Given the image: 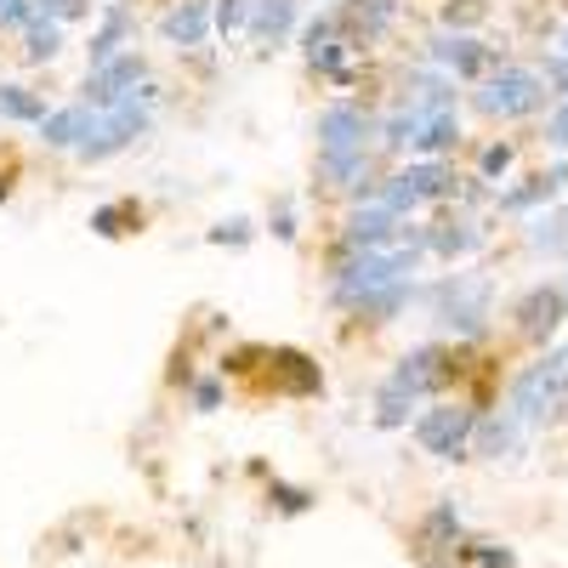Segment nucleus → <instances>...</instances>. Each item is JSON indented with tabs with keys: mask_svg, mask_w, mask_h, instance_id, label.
Returning <instances> with one entry per match:
<instances>
[{
	"mask_svg": "<svg viewBox=\"0 0 568 568\" xmlns=\"http://www.w3.org/2000/svg\"><path fill=\"white\" fill-rule=\"evenodd\" d=\"M251 12H256V0H216V34L251 29Z\"/></svg>",
	"mask_w": 568,
	"mask_h": 568,
	"instance_id": "473e14b6",
	"label": "nucleus"
},
{
	"mask_svg": "<svg viewBox=\"0 0 568 568\" xmlns=\"http://www.w3.org/2000/svg\"><path fill=\"white\" fill-rule=\"evenodd\" d=\"M256 240V222L251 216H222L216 227H211V245H233V251H240V245H251Z\"/></svg>",
	"mask_w": 568,
	"mask_h": 568,
	"instance_id": "2f4dec72",
	"label": "nucleus"
},
{
	"mask_svg": "<svg viewBox=\"0 0 568 568\" xmlns=\"http://www.w3.org/2000/svg\"><path fill=\"white\" fill-rule=\"evenodd\" d=\"M267 375H273V393H284V398H318L324 393V369L302 347H273Z\"/></svg>",
	"mask_w": 568,
	"mask_h": 568,
	"instance_id": "f3484780",
	"label": "nucleus"
},
{
	"mask_svg": "<svg viewBox=\"0 0 568 568\" xmlns=\"http://www.w3.org/2000/svg\"><path fill=\"white\" fill-rule=\"evenodd\" d=\"M562 182H568V165L535 171L517 187H506V194H495V211H506V216H540V211H551L562 200Z\"/></svg>",
	"mask_w": 568,
	"mask_h": 568,
	"instance_id": "dca6fc26",
	"label": "nucleus"
},
{
	"mask_svg": "<svg viewBox=\"0 0 568 568\" xmlns=\"http://www.w3.org/2000/svg\"><path fill=\"white\" fill-rule=\"evenodd\" d=\"M375 200H382L393 216L409 222V216L426 211V205H449V200H460V171H455L449 160H409V165H398V171L382 176Z\"/></svg>",
	"mask_w": 568,
	"mask_h": 568,
	"instance_id": "20e7f679",
	"label": "nucleus"
},
{
	"mask_svg": "<svg viewBox=\"0 0 568 568\" xmlns=\"http://www.w3.org/2000/svg\"><path fill=\"white\" fill-rule=\"evenodd\" d=\"M267 233H273V240H284V245H291L296 233H302V216H296V200H291V194H278V200H273V211H267Z\"/></svg>",
	"mask_w": 568,
	"mask_h": 568,
	"instance_id": "7c9ffc66",
	"label": "nucleus"
},
{
	"mask_svg": "<svg viewBox=\"0 0 568 568\" xmlns=\"http://www.w3.org/2000/svg\"><path fill=\"white\" fill-rule=\"evenodd\" d=\"M511 318H517V336L524 342H535V347H546L557 329H562V318H568V291L562 284H529L524 296H517V307H511Z\"/></svg>",
	"mask_w": 568,
	"mask_h": 568,
	"instance_id": "f8f14e48",
	"label": "nucleus"
},
{
	"mask_svg": "<svg viewBox=\"0 0 568 568\" xmlns=\"http://www.w3.org/2000/svg\"><path fill=\"white\" fill-rule=\"evenodd\" d=\"M562 58H568V29H562Z\"/></svg>",
	"mask_w": 568,
	"mask_h": 568,
	"instance_id": "58836bf2",
	"label": "nucleus"
},
{
	"mask_svg": "<svg viewBox=\"0 0 568 568\" xmlns=\"http://www.w3.org/2000/svg\"><path fill=\"white\" fill-rule=\"evenodd\" d=\"M455 375H460V364H455V347L449 342H420V347H409L393 369H387V382L375 387V426L382 433H398V426H415V409L426 404V398H444L449 387H455Z\"/></svg>",
	"mask_w": 568,
	"mask_h": 568,
	"instance_id": "f257e3e1",
	"label": "nucleus"
},
{
	"mask_svg": "<svg viewBox=\"0 0 568 568\" xmlns=\"http://www.w3.org/2000/svg\"><path fill=\"white\" fill-rule=\"evenodd\" d=\"M484 240H489V233H484L478 222H471L466 211L426 222V251L444 256V262H460V256H471V251H484Z\"/></svg>",
	"mask_w": 568,
	"mask_h": 568,
	"instance_id": "aec40b11",
	"label": "nucleus"
},
{
	"mask_svg": "<svg viewBox=\"0 0 568 568\" xmlns=\"http://www.w3.org/2000/svg\"><path fill=\"white\" fill-rule=\"evenodd\" d=\"M34 12H40L45 23H58V29H63V23H74V18L91 12V0H34Z\"/></svg>",
	"mask_w": 568,
	"mask_h": 568,
	"instance_id": "72a5a7b5",
	"label": "nucleus"
},
{
	"mask_svg": "<svg viewBox=\"0 0 568 568\" xmlns=\"http://www.w3.org/2000/svg\"><path fill=\"white\" fill-rule=\"evenodd\" d=\"M149 80H154V74H149V58H142V52H125V58H114V63H103V69H85L80 103L98 109V114H109V109H120L125 98H136V91L149 85Z\"/></svg>",
	"mask_w": 568,
	"mask_h": 568,
	"instance_id": "1a4fd4ad",
	"label": "nucleus"
},
{
	"mask_svg": "<svg viewBox=\"0 0 568 568\" xmlns=\"http://www.w3.org/2000/svg\"><path fill=\"white\" fill-rule=\"evenodd\" d=\"M478 409L471 404H455V398H438L433 409H420L415 415V444L420 455H433V460H466L471 455V433H478Z\"/></svg>",
	"mask_w": 568,
	"mask_h": 568,
	"instance_id": "0eeeda50",
	"label": "nucleus"
},
{
	"mask_svg": "<svg viewBox=\"0 0 568 568\" xmlns=\"http://www.w3.org/2000/svg\"><path fill=\"white\" fill-rule=\"evenodd\" d=\"M58 52H63V29L34 12V23L23 29V63H52Z\"/></svg>",
	"mask_w": 568,
	"mask_h": 568,
	"instance_id": "bb28decb",
	"label": "nucleus"
},
{
	"mask_svg": "<svg viewBox=\"0 0 568 568\" xmlns=\"http://www.w3.org/2000/svg\"><path fill=\"white\" fill-rule=\"evenodd\" d=\"M398 18V0H342L336 7V29L342 40L353 45V52H364V45H375Z\"/></svg>",
	"mask_w": 568,
	"mask_h": 568,
	"instance_id": "2eb2a0df",
	"label": "nucleus"
},
{
	"mask_svg": "<svg viewBox=\"0 0 568 568\" xmlns=\"http://www.w3.org/2000/svg\"><path fill=\"white\" fill-rule=\"evenodd\" d=\"M187 398H194V409H222V382H211V375H200V382H187Z\"/></svg>",
	"mask_w": 568,
	"mask_h": 568,
	"instance_id": "c9c22d12",
	"label": "nucleus"
},
{
	"mask_svg": "<svg viewBox=\"0 0 568 568\" xmlns=\"http://www.w3.org/2000/svg\"><path fill=\"white\" fill-rule=\"evenodd\" d=\"M302 7H307V0H302Z\"/></svg>",
	"mask_w": 568,
	"mask_h": 568,
	"instance_id": "a19ab883",
	"label": "nucleus"
},
{
	"mask_svg": "<svg viewBox=\"0 0 568 568\" xmlns=\"http://www.w3.org/2000/svg\"><path fill=\"white\" fill-rule=\"evenodd\" d=\"M489 18V0H444V29L449 34H471V23Z\"/></svg>",
	"mask_w": 568,
	"mask_h": 568,
	"instance_id": "c85d7f7f",
	"label": "nucleus"
},
{
	"mask_svg": "<svg viewBox=\"0 0 568 568\" xmlns=\"http://www.w3.org/2000/svg\"><path fill=\"white\" fill-rule=\"evenodd\" d=\"M562 404H568V342H562V347H546L535 364L517 369L511 387H506V415L524 426V433L557 420Z\"/></svg>",
	"mask_w": 568,
	"mask_h": 568,
	"instance_id": "7ed1b4c3",
	"label": "nucleus"
},
{
	"mask_svg": "<svg viewBox=\"0 0 568 568\" xmlns=\"http://www.w3.org/2000/svg\"><path fill=\"white\" fill-rule=\"evenodd\" d=\"M511 160H517V142H489V149L478 154V176L471 182H500L511 171Z\"/></svg>",
	"mask_w": 568,
	"mask_h": 568,
	"instance_id": "c756f323",
	"label": "nucleus"
},
{
	"mask_svg": "<svg viewBox=\"0 0 568 568\" xmlns=\"http://www.w3.org/2000/svg\"><path fill=\"white\" fill-rule=\"evenodd\" d=\"M455 568H517V551L500 546V540H478V535H466Z\"/></svg>",
	"mask_w": 568,
	"mask_h": 568,
	"instance_id": "a878e982",
	"label": "nucleus"
},
{
	"mask_svg": "<svg viewBox=\"0 0 568 568\" xmlns=\"http://www.w3.org/2000/svg\"><path fill=\"white\" fill-rule=\"evenodd\" d=\"M296 23H302V0H256V12H251L256 52H278V45H291Z\"/></svg>",
	"mask_w": 568,
	"mask_h": 568,
	"instance_id": "412c9836",
	"label": "nucleus"
},
{
	"mask_svg": "<svg viewBox=\"0 0 568 568\" xmlns=\"http://www.w3.org/2000/svg\"><path fill=\"white\" fill-rule=\"evenodd\" d=\"M420 302H426V318H433L444 336H455V347L484 342L489 324H495V284L484 273H449L438 284H426Z\"/></svg>",
	"mask_w": 568,
	"mask_h": 568,
	"instance_id": "f03ea898",
	"label": "nucleus"
},
{
	"mask_svg": "<svg viewBox=\"0 0 568 568\" xmlns=\"http://www.w3.org/2000/svg\"><path fill=\"white\" fill-rule=\"evenodd\" d=\"M154 120H160V80H149L136 98H125L120 109H109V114L98 120V136H91L74 160H80V165H109L114 154L136 149V142L154 131Z\"/></svg>",
	"mask_w": 568,
	"mask_h": 568,
	"instance_id": "39448f33",
	"label": "nucleus"
},
{
	"mask_svg": "<svg viewBox=\"0 0 568 568\" xmlns=\"http://www.w3.org/2000/svg\"><path fill=\"white\" fill-rule=\"evenodd\" d=\"M131 227H142V205H131V200H114V205L91 211V233H98V240H120V233H131Z\"/></svg>",
	"mask_w": 568,
	"mask_h": 568,
	"instance_id": "393cba45",
	"label": "nucleus"
},
{
	"mask_svg": "<svg viewBox=\"0 0 568 568\" xmlns=\"http://www.w3.org/2000/svg\"><path fill=\"white\" fill-rule=\"evenodd\" d=\"M45 114H52V109H45V98H40V91H29V85H18V80H0V120H7V125H45Z\"/></svg>",
	"mask_w": 568,
	"mask_h": 568,
	"instance_id": "b1692460",
	"label": "nucleus"
},
{
	"mask_svg": "<svg viewBox=\"0 0 568 568\" xmlns=\"http://www.w3.org/2000/svg\"><path fill=\"white\" fill-rule=\"evenodd\" d=\"M426 63H433L438 74H449V80H489L500 69V52L489 40H478V34L438 29L433 40H426Z\"/></svg>",
	"mask_w": 568,
	"mask_h": 568,
	"instance_id": "6e6552de",
	"label": "nucleus"
},
{
	"mask_svg": "<svg viewBox=\"0 0 568 568\" xmlns=\"http://www.w3.org/2000/svg\"><path fill=\"white\" fill-rule=\"evenodd\" d=\"M211 34H216V0H176L160 18V40L176 45V52H200Z\"/></svg>",
	"mask_w": 568,
	"mask_h": 568,
	"instance_id": "ddd939ff",
	"label": "nucleus"
},
{
	"mask_svg": "<svg viewBox=\"0 0 568 568\" xmlns=\"http://www.w3.org/2000/svg\"><path fill=\"white\" fill-rule=\"evenodd\" d=\"M460 149V109H415V136H409V160H444Z\"/></svg>",
	"mask_w": 568,
	"mask_h": 568,
	"instance_id": "a211bd4d",
	"label": "nucleus"
},
{
	"mask_svg": "<svg viewBox=\"0 0 568 568\" xmlns=\"http://www.w3.org/2000/svg\"><path fill=\"white\" fill-rule=\"evenodd\" d=\"M551 98V85L540 69H517V63H500L489 80H478V91H471V109H478L484 120H529L540 114Z\"/></svg>",
	"mask_w": 568,
	"mask_h": 568,
	"instance_id": "423d86ee",
	"label": "nucleus"
},
{
	"mask_svg": "<svg viewBox=\"0 0 568 568\" xmlns=\"http://www.w3.org/2000/svg\"><path fill=\"white\" fill-rule=\"evenodd\" d=\"M540 74H546V85H551V98H557V103H568V58H562V52H557V58H546V69H540Z\"/></svg>",
	"mask_w": 568,
	"mask_h": 568,
	"instance_id": "4c0bfd02",
	"label": "nucleus"
},
{
	"mask_svg": "<svg viewBox=\"0 0 568 568\" xmlns=\"http://www.w3.org/2000/svg\"><path fill=\"white\" fill-rule=\"evenodd\" d=\"M529 251L546 256V262L568 256V200H557L551 211H540V216L529 222Z\"/></svg>",
	"mask_w": 568,
	"mask_h": 568,
	"instance_id": "5701e85b",
	"label": "nucleus"
},
{
	"mask_svg": "<svg viewBox=\"0 0 568 568\" xmlns=\"http://www.w3.org/2000/svg\"><path fill=\"white\" fill-rule=\"evenodd\" d=\"M460 546H466L460 506H455V500H433V511L415 524V557H420L426 568H455Z\"/></svg>",
	"mask_w": 568,
	"mask_h": 568,
	"instance_id": "9b49d317",
	"label": "nucleus"
},
{
	"mask_svg": "<svg viewBox=\"0 0 568 568\" xmlns=\"http://www.w3.org/2000/svg\"><path fill=\"white\" fill-rule=\"evenodd\" d=\"M546 142L557 154H568V103H557L551 114H546Z\"/></svg>",
	"mask_w": 568,
	"mask_h": 568,
	"instance_id": "e433bc0d",
	"label": "nucleus"
},
{
	"mask_svg": "<svg viewBox=\"0 0 568 568\" xmlns=\"http://www.w3.org/2000/svg\"><path fill=\"white\" fill-rule=\"evenodd\" d=\"M29 23H34V0H0V29H7V34L12 29L23 34Z\"/></svg>",
	"mask_w": 568,
	"mask_h": 568,
	"instance_id": "f704fd0d",
	"label": "nucleus"
},
{
	"mask_svg": "<svg viewBox=\"0 0 568 568\" xmlns=\"http://www.w3.org/2000/svg\"><path fill=\"white\" fill-rule=\"evenodd\" d=\"M529 433L517 426L506 409H495V415H484L478 420V433H471V455H484V460H506V455H517V444H524Z\"/></svg>",
	"mask_w": 568,
	"mask_h": 568,
	"instance_id": "4be33fe9",
	"label": "nucleus"
},
{
	"mask_svg": "<svg viewBox=\"0 0 568 568\" xmlns=\"http://www.w3.org/2000/svg\"><path fill=\"white\" fill-rule=\"evenodd\" d=\"M562 291H568V273H562Z\"/></svg>",
	"mask_w": 568,
	"mask_h": 568,
	"instance_id": "ea45409f",
	"label": "nucleus"
},
{
	"mask_svg": "<svg viewBox=\"0 0 568 568\" xmlns=\"http://www.w3.org/2000/svg\"><path fill=\"white\" fill-rule=\"evenodd\" d=\"M131 40H136V18H131V7H125V0H109L103 18H98V29H91V40H85V63H91V69H103V63L136 52Z\"/></svg>",
	"mask_w": 568,
	"mask_h": 568,
	"instance_id": "4468645a",
	"label": "nucleus"
},
{
	"mask_svg": "<svg viewBox=\"0 0 568 568\" xmlns=\"http://www.w3.org/2000/svg\"><path fill=\"white\" fill-rule=\"evenodd\" d=\"M267 500H273V511H284V517H302V511H313V489H302V484H284V478H273L267 484Z\"/></svg>",
	"mask_w": 568,
	"mask_h": 568,
	"instance_id": "cd10ccee",
	"label": "nucleus"
},
{
	"mask_svg": "<svg viewBox=\"0 0 568 568\" xmlns=\"http://www.w3.org/2000/svg\"><path fill=\"white\" fill-rule=\"evenodd\" d=\"M98 109H85V103H69V109H52L40 125V142L45 149H58V154H80L91 136H98Z\"/></svg>",
	"mask_w": 568,
	"mask_h": 568,
	"instance_id": "6ab92c4d",
	"label": "nucleus"
},
{
	"mask_svg": "<svg viewBox=\"0 0 568 568\" xmlns=\"http://www.w3.org/2000/svg\"><path fill=\"white\" fill-rule=\"evenodd\" d=\"M409 233H415V222L393 216L382 200L347 205V216H342V251H398Z\"/></svg>",
	"mask_w": 568,
	"mask_h": 568,
	"instance_id": "9d476101",
	"label": "nucleus"
}]
</instances>
